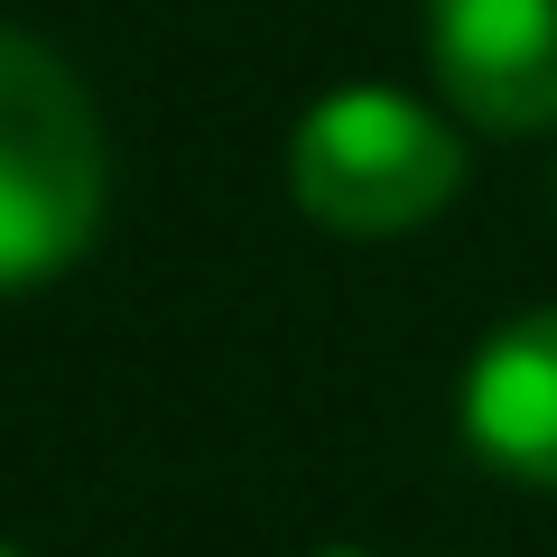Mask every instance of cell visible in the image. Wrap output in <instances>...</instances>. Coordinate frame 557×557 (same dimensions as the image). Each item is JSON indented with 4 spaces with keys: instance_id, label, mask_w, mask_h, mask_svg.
I'll return each mask as SVG.
<instances>
[{
    "instance_id": "1",
    "label": "cell",
    "mask_w": 557,
    "mask_h": 557,
    "mask_svg": "<svg viewBox=\"0 0 557 557\" xmlns=\"http://www.w3.org/2000/svg\"><path fill=\"white\" fill-rule=\"evenodd\" d=\"M112 159L102 112L57 47L0 28V288H38L75 270L102 233Z\"/></svg>"
},
{
    "instance_id": "2",
    "label": "cell",
    "mask_w": 557,
    "mask_h": 557,
    "mask_svg": "<svg viewBox=\"0 0 557 557\" xmlns=\"http://www.w3.org/2000/svg\"><path fill=\"white\" fill-rule=\"evenodd\" d=\"M465 177V139L446 131L428 102L354 84V94L317 102L298 121V149H288V186L325 233H418L428 214H446Z\"/></svg>"
},
{
    "instance_id": "3",
    "label": "cell",
    "mask_w": 557,
    "mask_h": 557,
    "mask_svg": "<svg viewBox=\"0 0 557 557\" xmlns=\"http://www.w3.org/2000/svg\"><path fill=\"white\" fill-rule=\"evenodd\" d=\"M428 65L474 131L557 121V0H428Z\"/></svg>"
},
{
    "instance_id": "4",
    "label": "cell",
    "mask_w": 557,
    "mask_h": 557,
    "mask_svg": "<svg viewBox=\"0 0 557 557\" xmlns=\"http://www.w3.org/2000/svg\"><path fill=\"white\" fill-rule=\"evenodd\" d=\"M456 409H465V446L483 465L557 493V307H539L483 344Z\"/></svg>"
},
{
    "instance_id": "5",
    "label": "cell",
    "mask_w": 557,
    "mask_h": 557,
    "mask_svg": "<svg viewBox=\"0 0 557 557\" xmlns=\"http://www.w3.org/2000/svg\"><path fill=\"white\" fill-rule=\"evenodd\" d=\"M0 557H10V548H0Z\"/></svg>"
}]
</instances>
